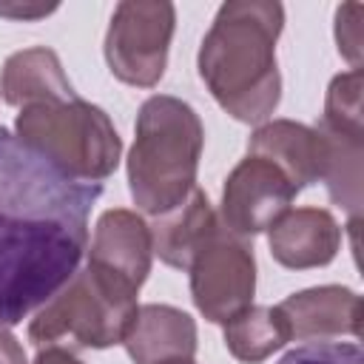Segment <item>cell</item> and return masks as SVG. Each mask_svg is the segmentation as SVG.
<instances>
[{"label": "cell", "mask_w": 364, "mask_h": 364, "mask_svg": "<svg viewBox=\"0 0 364 364\" xmlns=\"http://www.w3.org/2000/svg\"><path fill=\"white\" fill-rule=\"evenodd\" d=\"M100 182H77L0 128V327L40 310L80 267Z\"/></svg>", "instance_id": "obj_1"}, {"label": "cell", "mask_w": 364, "mask_h": 364, "mask_svg": "<svg viewBox=\"0 0 364 364\" xmlns=\"http://www.w3.org/2000/svg\"><path fill=\"white\" fill-rule=\"evenodd\" d=\"M284 6L276 0H228L219 6L202 46L199 77L236 122H264L282 100L276 40Z\"/></svg>", "instance_id": "obj_2"}, {"label": "cell", "mask_w": 364, "mask_h": 364, "mask_svg": "<svg viewBox=\"0 0 364 364\" xmlns=\"http://www.w3.org/2000/svg\"><path fill=\"white\" fill-rule=\"evenodd\" d=\"M128 154V188L134 205L162 216L196 188L205 128L199 114L179 97L154 94L139 105Z\"/></svg>", "instance_id": "obj_3"}, {"label": "cell", "mask_w": 364, "mask_h": 364, "mask_svg": "<svg viewBox=\"0 0 364 364\" xmlns=\"http://www.w3.org/2000/svg\"><path fill=\"white\" fill-rule=\"evenodd\" d=\"M14 136L77 182L108 179L122 154L111 117L80 97L26 105L14 119Z\"/></svg>", "instance_id": "obj_4"}, {"label": "cell", "mask_w": 364, "mask_h": 364, "mask_svg": "<svg viewBox=\"0 0 364 364\" xmlns=\"http://www.w3.org/2000/svg\"><path fill=\"white\" fill-rule=\"evenodd\" d=\"M136 293L122 279L85 264L37 310L28 324V341L37 347L68 341L94 350L122 344L139 307Z\"/></svg>", "instance_id": "obj_5"}, {"label": "cell", "mask_w": 364, "mask_h": 364, "mask_svg": "<svg viewBox=\"0 0 364 364\" xmlns=\"http://www.w3.org/2000/svg\"><path fill=\"white\" fill-rule=\"evenodd\" d=\"M173 26V3L122 0L114 9L105 34V63L111 74L128 85L154 88L168 65Z\"/></svg>", "instance_id": "obj_6"}, {"label": "cell", "mask_w": 364, "mask_h": 364, "mask_svg": "<svg viewBox=\"0 0 364 364\" xmlns=\"http://www.w3.org/2000/svg\"><path fill=\"white\" fill-rule=\"evenodd\" d=\"M188 273H191L193 304L213 324H228L236 313H242L253 301L256 293L253 247L225 228H219L205 242V247L193 256Z\"/></svg>", "instance_id": "obj_7"}, {"label": "cell", "mask_w": 364, "mask_h": 364, "mask_svg": "<svg viewBox=\"0 0 364 364\" xmlns=\"http://www.w3.org/2000/svg\"><path fill=\"white\" fill-rule=\"evenodd\" d=\"M296 193L293 182L273 162L247 154L225 179L222 228L239 239L270 230L290 210Z\"/></svg>", "instance_id": "obj_8"}, {"label": "cell", "mask_w": 364, "mask_h": 364, "mask_svg": "<svg viewBox=\"0 0 364 364\" xmlns=\"http://www.w3.org/2000/svg\"><path fill=\"white\" fill-rule=\"evenodd\" d=\"M247 154L273 162L296 191L321 182L330 159V139L321 128L293 119H273L259 125L247 139Z\"/></svg>", "instance_id": "obj_9"}, {"label": "cell", "mask_w": 364, "mask_h": 364, "mask_svg": "<svg viewBox=\"0 0 364 364\" xmlns=\"http://www.w3.org/2000/svg\"><path fill=\"white\" fill-rule=\"evenodd\" d=\"M154 245L148 222L128 208H111L97 219L88 264L122 279L131 287H142L151 273Z\"/></svg>", "instance_id": "obj_10"}, {"label": "cell", "mask_w": 364, "mask_h": 364, "mask_svg": "<svg viewBox=\"0 0 364 364\" xmlns=\"http://www.w3.org/2000/svg\"><path fill=\"white\" fill-rule=\"evenodd\" d=\"M290 324V336L301 341H330L361 333V296L341 284H321L299 290L276 304Z\"/></svg>", "instance_id": "obj_11"}, {"label": "cell", "mask_w": 364, "mask_h": 364, "mask_svg": "<svg viewBox=\"0 0 364 364\" xmlns=\"http://www.w3.org/2000/svg\"><path fill=\"white\" fill-rule=\"evenodd\" d=\"M267 245L273 259L287 270L324 267L341 247V228L324 208H296L267 230Z\"/></svg>", "instance_id": "obj_12"}, {"label": "cell", "mask_w": 364, "mask_h": 364, "mask_svg": "<svg viewBox=\"0 0 364 364\" xmlns=\"http://www.w3.org/2000/svg\"><path fill=\"white\" fill-rule=\"evenodd\" d=\"M125 350L134 364H162L173 358H193L196 321L171 304L136 307L134 324L125 336Z\"/></svg>", "instance_id": "obj_13"}, {"label": "cell", "mask_w": 364, "mask_h": 364, "mask_svg": "<svg viewBox=\"0 0 364 364\" xmlns=\"http://www.w3.org/2000/svg\"><path fill=\"white\" fill-rule=\"evenodd\" d=\"M154 219L156 222L148 225L154 253L159 256V262L179 267V270H188L193 256L222 228L208 193L199 188H193L182 205H176L173 210L154 216Z\"/></svg>", "instance_id": "obj_14"}, {"label": "cell", "mask_w": 364, "mask_h": 364, "mask_svg": "<svg viewBox=\"0 0 364 364\" xmlns=\"http://www.w3.org/2000/svg\"><path fill=\"white\" fill-rule=\"evenodd\" d=\"M0 94L9 105L26 108L34 102H57L74 100L77 91L68 82L63 63L54 48L34 46L14 51L0 71Z\"/></svg>", "instance_id": "obj_15"}, {"label": "cell", "mask_w": 364, "mask_h": 364, "mask_svg": "<svg viewBox=\"0 0 364 364\" xmlns=\"http://www.w3.org/2000/svg\"><path fill=\"white\" fill-rule=\"evenodd\" d=\"M290 338V324L279 307L250 304L225 324V344L242 364H262Z\"/></svg>", "instance_id": "obj_16"}, {"label": "cell", "mask_w": 364, "mask_h": 364, "mask_svg": "<svg viewBox=\"0 0 364 364\" xmlns=\"http://www.w3.org/2000/svg\"><path fill=\"white\" fill-rule=\"evenodd\" d=\"M321 128L338 136L364 139L361 128V68L333 77L324 97V119Z\"/></svg>", "instance_id": "obj_17"}, {"label": "cell", "mask_w": 364, "mask_h": 364, "mask_svg": "<svg viewBox=\"0 0 364 364\" xmlns=\"http://www.w3.org/2000/svg\"><path fill=\"white\" fill-rule=\"evenodd\" d=\"M279 364H364V353L358 344L321 341V344H304L284 353Z\"/></svg>", "instance_id": "obj_18"}, {"label": "cell", "mask_w": 364, "mask_h": 364, "mask_svg": "<svg viewBox=\"0 0 364 364\" xmlns=\"http://www.w3.org/2000/svg\"><path fill=\"white\" fill-rule=\"evenodd\" d=\"M358 14H361V6H358V3L338 6V11H336V40H338V51L353 63V68H358V57H361Z\"/></svg>", "instance_id": "obj_19"}, {"label": "cell", "mask_w": 364, "mask_h": 364, "mask_svg": "<svg viewBox=\"0 0 364 364\" xmlns=\"http://www.w3.org/2000/svg\"><path fill=\"white\" fill-rule=\"evenodd\" d=\"M0 364H28L20 338L6 327H0Z\"/></svg>", "instance_id": "obj_20"}, {"label": "cell", "mask_w": 364, "mask_h": 364, "mask_svg": "<svg viewBox=\"0 0 364 364\" xmlns=\"http://www.w3.org/2000/svg\"><path fill=\"white\" fill-rule=\"evenodd\" d=\"M34 364H85L82 358H77L71 350H65V347H40V353H37V358H34Z\"/></svg>", "instance_id": "obj_21"}, {"label": "cell", "mask_w": 364, "mask_h": 364, "mask_svg": "<svg viewBox=\"0 0 364 364\" xmlns=\"http://www.w3.org/2000/svg\"><path fill=\"white\" fill-rule=\"evenodd\" d=\"M57 6H6L0 3V14L6 17H23V20H34V17H43V14H51Z\"/></svg>", "instance_id": "obj_22"}, {"label": "cell", "mask_w": 364, "mask_h": 364, "mask_svg": "<svg viewBox=\"0 0 364 364\" xmlns=\"http://www.w3.org/2000/svg\"><path fill=\"white\" fill-rule=\"evenodd\" d=\"M162 364H196L193 358H173V361H162Z\"/></svg>", "instance_id": "obj_23"}]
</instances>
